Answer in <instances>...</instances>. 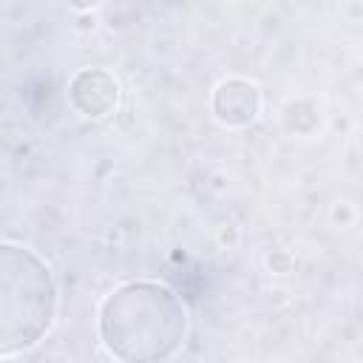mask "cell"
Here are the masks:
<instances>
[{
    "label": "cell",
    "instance_id": "6da1fadb",
    "mask_svg": "<svg viewBox=\"0 0 363 363\" xmlns=\"http://www.w3.org/2000/svg\"><path fill=\"white\" fill-rule=\"evenodd\" d=\"M187 315L179 295L159 281H130L111 292L99 312V335L122 363H162L184 340Z\"/></svg>",
    "mask_w": 363,
    "mask_h": 363
},
{
    "label": "cell",
    "instance_id": "7a4b0ae2",
    "mask_svg": "<svg viewBox=\"0 0 363 363\" xmlns=\"http://www.w3.org/2000/svg\"><path fill=\"white\" fill-rule=\"evenodd\" d=\"M57 312V286L45 261L20 247L0 241V354L34 346Z\"/></svg>",
    "mask_w": 363,
    "mask_h": 363
},
{
    "label": "cell",
    "instance_id": "3957f363",
    "mask_svg": "<svg viewBox=\"0 0 363 363\" xmlns=\"http://www.w3.org/2000/svg\"><path fill=\"white\" fill-rule=\"evenodd\" d=\"M71 102L85 116H105L116 105V82L111 74L91 68L74 77L71 82Z\"/></svg>",
    "mask_w": 363,
    "mask_h": 363
},
{
    "label": "cell",
    "instance_id": "277c9868",
    "mask_svg": "<svg viewBox=\"0 0 363 363\" xmlns=\"http://www.w3.org/2000/svg\"><path fill=\"white\" fill-rule=\"evenodd\" d=\"M258 88L247 79H227L216 88L213 111L224 125H250L258 113Z\"/></svg>",
    "mask_w": 363,
    "mask_h": 363
}]
</instances>
